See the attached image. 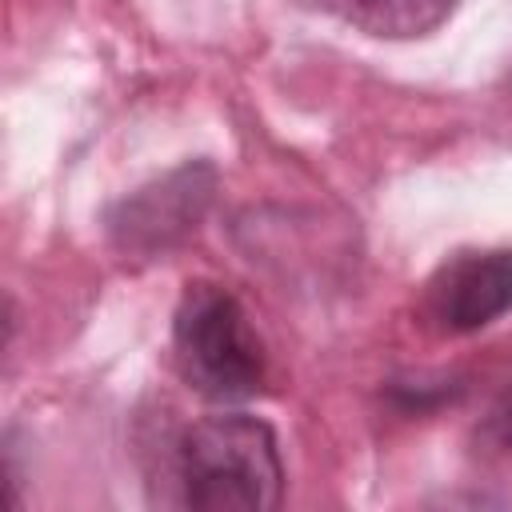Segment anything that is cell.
<instances>
[{
	"label": "cell",
	"instance_id": "cell-6",
	"mask_svg": "<svg viewBox=\"0 0 512 512\" xmlns=\"http://www.w3.org/2000/svg\"><path fill=\"white\" fill-rule=\"evenodd\" d=\"M476 452L488 464L512 472V376L496 388L492 404L484 408V416L476 424Z\"/></svg>",
	"mask_w": 512,
	"mask_h": 512
},
{
	"label": "cell",
	"instance_id": "cell-4",
	"mask_svg": "<svg viewBox=\"0 0 512 512\" xmlns=\"http://www.w3.org/2000/svg\"><path fill=\"white\" fill-rule=\"evenodd\" d=\"M424 320L440 336H472L512 312V248L448 256L424 284Z\"/></svg>",
	"mask_w": 512,
	"mask_h": 512
},
{
	"label": "cell",
	"instance_id": "cell-5",
	"mask_svg": "<svg viewBox=\"0 0 512 512\" xmlns=\"http://www.w3.org/2000/svg\"><path fill=\"white\" fill-rule=\"evenodd\" d=\"M456 0H344L356 28L380 40H416L436 32L452 16Z\"/></svg>",
	"mask_w": 512,
	"mask_h": 512
},
{
	"label": "cell",
	"instance_id": "cell-1",
	"mask_svg": "<svg viewBox=\"0 0 512 512\" xmlns=\"http://www.w3.org/2000/svg\"><path fill=\"white\" fill-rule=\"evenodd\" d=\"M172 504L196 512H264L284 496L280 440L248 412L204 416L172 448Z\"/></svg>",
	"mask_w": 512,
	"mask_h": 512
},
{
	"label": "cell",
	"instance_id": "cell-3",
	"mask_svg": "<svg viewBox=\"0 0 512 512\" xmlns=\"http://www.w3.org/2000/svg\"><path fill=\"white\" fill-rule=\"evenodd\" d=\"M216 184L220 176L208 160H188L168 176L148 180L136 192L120 196L104 216L112 248L132 260H156L180 248L208 216L216 200Z\"/></svg>",
	"mask_w": 512,
	"mask_h": 512
},
{
	"label": "cell",
	"instance_id": "cell-2",
	"mask_svg": "<svg viewBox=\"0 0 512 512\" xmlns=\"http://www.w3.org/2000/svg\"><path fill=\"white\" fill-rule=\"evenodd\" d=\"M172 356L180 376L220 404H236L260 392L264 384V344L248 324L244 304L208 280L184 288L172 316Z\"/></svg>",
	"mask_w": 512,
	"mask_h": 512
}]
</instances>
